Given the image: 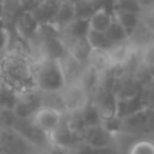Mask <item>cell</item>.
<instances>
[{
	"label": "cell",
	"mask_w": 154,
	"mask_h": 154,
	"mask_svg": "<svg viewBox=\"0 0 154 154\" xmlns=\"http://www.w3.org/2000/svg\"><path fill=\"white\" fill-rule=\"evenodd\" d=\"M32 79L39 89L45 92H57L65 88L66 79L58 60L43 58L35 65Z\"/></svg>",
	"instance_id": "obj_1"
},
{
	"label": "cell",
	"mask_w": 154,
	"mask_h": 154,
	"mask_svg": "<svg viewBox=\"0 0 154 154\" xmlns=\"http://www.w3.org/2000/svg\"><path fill=\"white\" fill-rule=\"evenodd\" d=\"M29 119L34 125V127H37L41 133L48 135L61 122L62 114L58 109L51 108V107H38L29 116Z\"/></svg>",
	"instance_id": "obj_2"
},
{
	"label": "cell",
	"mask_w": 154,
	"mask_h": 154,
	"mask_svg": "<svg viewBox=\"0 0 154 154\" xmlns=\"http://www.w3.org/2000/svg\"><path fill=\"white\" fill-rule=\"evenodd\" d=\"M29 145L14 128L0 127V154H27Z\"/></svg>",
	"instance_id": "obj_3"
},
{
	"label": "cell",
	"mask_w": 154,
	"mask_h": 154,
	"mask_svg": "<svg viewBox=\"0 0 154 154\" xmlns=\"http://www.w3.org/2000/svg\"><path fill=\"white\" fill-rule=\"evenodd\" d=\"M48 138L50 139V142L56 147H60V149L65 150V149H70V146L79 139V137L73 133L72 128L68 126L65 118L62 116L61 122L56 126V128H53V130L48 134Z\"/></svg>",
	"instance_id": "obj_4"
},
{
	"label": "cell",
	"mask_w": 154,
	"mask_h": 154,
	"mask_svg": "<svg viewBox=\"0 0 154 154\" xmlns=\"http://www.w3.org/2000/svg\"><path fill=\"white\" fill-rule=\"evenodd\" d=\"M111 138L112 135L103 126L95 125L85 127L80 139H84L92 149H101V147L111 146Z\"/></svg>",
	"instance_id": "obj_5"
},
{
	"label": "cell",
	"mask_w": 154,
	"mask_h": 154,
	"mask_svg": "<svg viewBox=\"0 0 154 154\" xmlns=\"http://www.w3.org/2000/svg\"><path fill=\"white\" fill-rule=\"evenodd\" d=\"M112 18L114 20L125 30L127 37L130 38L134 32L138 30L139 26V12H134V11H126L119 10V8H114L112 10Z\"/></svg>",
	"instance_id": "obj_6"
},
{
	"label": "cell",
	"mask_w": 154,
	"mask_h": 154,
	"mask_svg": "<svg viewBox=\"0 0 154 154\" xmlns=\"http://www.w3.org/2000/svg\"><path fill=\"white\" fill-rule=\"evenodd\" d=\"M112 20H114V18H112V12H109L107 8L100 7L96 11H93L92 15L87 19L88 29L106 32V30L109 27V24L112 23Z\"/></svg>",
	"instance_id": "obj_7"
},
{
	"label": "cell",
	"mask_w": 154,
	"mask_h": 154,
	"mask_svg": "<svg viewBox=\"0 0 154 154\" xmlns=\"http://www.w3.org/2000/svg\"><path fill=\"white\" fill-rule=\"evenodd\" d=\"M85 42L88 43L91 50H108L112 46L111 41L107 38L106 32L96 31V30L88 29L84 35Z\"/></svg>",
	"instance_id": "obj_8"
},
{
	"label": "cell",
	"mask_w": 154,
	"mask_h": 154,
	"mask_svg": "<svg viewBox=\"0 0 154 154\" xmlns=\"http://www.w3.org/2000/svg\"><path fill=\"white\" fill-rule=\"evenodd\" d=\"M80 112H81V118L87 127L88 126L100 125L101 115H100V112H99V109L96 108L95 104H87L84 108L80 109Z\"/></svg>",
	"instance_id": "obj_9"
},
{
	"label": "cell",
	"mask_w": 154,
	"mask_h": 154,
	"mask_svg": "<svg viewBox=\"0 0 154 154\" xmlns=\"http://www.w3.org/2000/svg\"><path fill=\"white\" fill-rule=\"evenodd\" d=\"M106 35H107V38L111 41L112 45L126 42V39H128V37L125 32V30H123L115 20H112V23L109 24V27L106 30Z\"/></svg>",
	"instance_id": "obj_10"
},
{
	"label": "cell",
	"mask_w": 154,
	"mask_h": 154,
	"mask_svg": "<svg viewBox=\"0 0 154 154\" xmlns=\"http://www.w3.org/2000/svg\"><path fill=\"white\" fill-rule=\"evenodd\" d=\"M114 8H119V10H126V11H134V12H141V7H139L137 0H115Z\"/></svg>",
	"instance_id": "obj_11"
},
{
	"label": "cell",
	"mask_w": 154,
	"mask_h": 154,
	"mask_svg": "<svg viewBox=\"0 0 154 154\" xmlns=\"http://www.w3.org/2000/svg\"><path fill=\"white\" fill-rule=\"evenodd\" d=\"M130 154H154L153 146L150 142H138L135 143V146L131 147Z\"/></svg>",
	"instance_id": "obj_12"
},
{
	"label": "cell",
	"mask_w": 154,
	"mask_h": 154,
	"mask_svg": "<svg viewBox=\"0 0 154 154\" xmlns=\"http://www.w3.org/2000/svg\"><path fill=\"white\" fill-rule=\"evenodd\" d=\"M93 154H115V152L111 146H107V147H101V149H95Z\"/></svg>",
	"instance_id": "obj_13"
},
{
	"label": "cell",
	"mask_w": 154,
	"mask_h": 154,
	"mask_svg": "<svg viewBox=\"0 0 154 154\" xmlns=\"http://www.w3.org/2000/svg\"><path fill=\"white\" fill-rule=\"evenodd\" d=\"M3 48H4V37L0 34V50H2Z\"/></svg>",
	"instance_id": "obj_14"
},
{
	"label": "cell",
	"mask_w": 154,
	"mask_h": 154,
	"mask_svg": "<svg viewBox=\"0 0 154 154\" xmlns=\"http://www.w3.org/2000/svg\"><path fill=\"white\" fill-rule=\"evenodd\" d=\"M70 154H73V153H70Z\"/></svg>",
	"instance_id": "obj_15"
}]
</instances>
